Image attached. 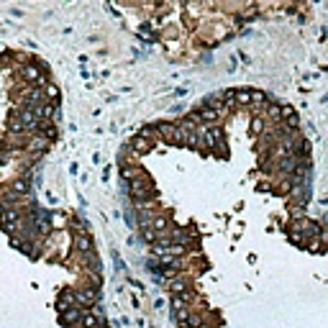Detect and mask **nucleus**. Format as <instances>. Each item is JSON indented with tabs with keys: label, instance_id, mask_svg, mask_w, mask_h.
<instances>
[{
	"label": "nucleus",
	"instance_id": "14",
	"mask_svg": "<svg viewBox=\"0 0 328 328\" xmlns=\"http://www.w3.org/2000/svg\"><path fill=\"white\" fill-rule=\"evenodd\" d=\"M287 239L293 241L295 246H303V244L308 241V239H305V233H303V229H297L295 223H290V226H287Z\"/></svg>",
	"mask_w": 328,
	"mask_h": 328
},
{
	"label": "nucleus",
	"instance_id": "22",
	"mask_svg": "<svg viewBox=\"0 0 328 328\" xmlns=\"http://www.w3.org/2000/svg\"><path fill=\"white\" fill-rule=\"evenodd\" d=\"M185 326H190V328H203V326H205V318L200 315V313H193V315L187 318V323H185Z\"/></svg>",
	"mask_w": 328,
	"mask_h": 328
},
{
	"label": "nucleus",
	"instance_id": "26",
	"mask_svg": "<svg viewBox=\"0 0 328 328\" xmlns=\"http://www.w3.org/2000/svg\"><path fill=\"white\" fill-rule=\"evenodd\" d=\"M100 328H108V326H105V323H103V326H100Z\"/></svg>",
	"mask_w": 328,
	"mask_h": 328
},
{
	"label": "nucleus",
	"instance_id": "21",
	"mask_svg": "<svg viewBox=\"0 0 328 328\" xmlns=\"http://www.w3.org/2000/svg\"><path fill=\"white\" fill-rule=\"evenodd\" d=\"M290 218H293V223L295 221H305V205H293V208H290Z\"/></svg>",
	"mask_w": 328,
	"mask_h": 328
},
{
	"label": "nucleus",
	"instance_id": "6",
	"mask_svg": "<svg viewBox=\"0 0 328 328\" xmlns=\"http://www.w3.org/2000/svg\"><path fill=\"white\" fill-rule=\"evenodd\" d=\"M82 315H85V311L77 305V308H67V311L59 313V321L65 326H75V323H82Z\"/></svg>",
	"mask_w": 328,
	"mask_h": 328
},
{
	"label": "nucleus",
	"instance_id": "3",
	"mask_svg": "<svg viewBox=\"0 0 328 328\" xmlns=\"http://www.w3.org/2000/svg\"><path fill=\"white\" fill-rule=\"evenodd\" d=\"M21 100H23V108H39L47 103V95H44V87L39 85H29L21 93Z\"/></svg>",
	"mask_w": 328,
	"mask_h": 328
},
{
	"label": "nucleus",
	"instance_id": "20",
	"mask_svg": "<svg viewBox=\"0 0 328 328\" xmlns=\"http://www.w3.org/2000/svg\"><path fill=\"white\" fill-rule=\"evenodd\" d=\"M8 187H11L16 195H21V197H23V195H29V182H26V180H16V182H11Z\"/></svg>",
	"mask_w": 328,
	"mask_h": 328
},
{
	"label": "nucleus",
	"instance_id": "23",
	"mask_svg": "<svg viewBox=\"0 0 328 328\" xmlns=\"http://www.w3.org/2000/svg\"><path fill=\"white\" fill-rule=\"evenodd\" d=\"M190 315H193V313H190V308H180V311H175V318H177V323H182V326L187 323V318H190Z\"/></svg>",
	"mask_w": 328,
	"mask_h": 328
},
{
	"label": "nucleus",
	"instance_id": "4",
	"mask_svg": "<svg viewBox=\"0 0 328 328\" xmlns=\"http://www.w3.org/2000/svg\"><path fill=\"white\" fill-rule=\"evenodd\" d=\"M98 297H100L98 287H82L77 293V305H82V311H90V308H95Z\"/></svg>",
	"mask_w": 328,
	"mask_h": 328
},
{
	"label": "nucleus",
	"instance_id": "13",
	"mask_svg": "<svg viewBox=\"0 0 328 328\" xmlns=\"http://www.w3.org/2000/svg\"><path fill=\"white\" fill-rule=\"evenodd\" d=\"M141 239L147 241V244H159V241L164 239V236H162L159 231H154L149 223H144V226H141Z\"/></svg>",
	"mask_w": 328,
	"mask_h": 328
},
{
	"label": "nucleus",
	"instance_id": "10",
	"mask_svg": "<svg viewBox=\"0 0 328 328\" xmlns=\"http://www.w3.org/2000/svg\"><path fill=\"white\" fill-rule=\"evenodd\" d=\"M187 231L182 229V226H172V229L167 231V241H172V244H182V246H187Z\"/></svg>",
	"mask_w": 328,
	"mask_h": 328
},
{
	"label": "nucleus",
	"instance_id": "16",
	"mask_svg": "<svg viewBox=\"0 0 328 328\" xmlns=\"http://www.w3.org/2000/svg\"><path fill=\"white\" fill-rule=\"evenodd\" d=\"M236 105H239V108H249L251 105V90L249 87L236 90Z\"/></svg>",
	"mask_w": 328,
	"mask_h": 328
},
{
	"label": "nucleus",
	"instance_id": "18",
	"mask_svg": "<svg viewBox=\"0 0 328 328\" xmlns=\"http://www.w3.org/2000/svg\"><path fill=\"white\" fill-rule=\"evenodd\" d=\"M267 118L272 123H279L282 121V105L279 103H267Z\"/></svg>",
	"mask_w": 328,
	"mask_h": 328
},
{
	"label": "nucleus",
	"instance_id": "7",
	"mask_svg": "<svg viewBox=\"0 0 328 328\" xmlns=\"http://www.w3.org/2000/svg\"><path fill=\"white\" fill-rule=\"evenodd\" d=\"M36 113H39V118H41V121L51 123L54 118L59 115V105H57V103H49V100H47L44 105H39V108H36Z\"/></svg>",
	"mask_w": 328,
	"mask_h": 328
},
{
	"label": "nucleus",
	"instance_id": "19",
	"mask_svg": "<svg viewBox=\"0 0 328 328\" xmlns=\"http://www.w3.org/2000/svg\"><path fill=\"white\" fill-rule=\"evenodd\" d=\"M44 95H47L49 103H57L59 100V87L54 85V82H47V85H44Z\"/></svg>",
	"mask_w": 328,
	"mask_h": 328
},
{
	"label": "nucleus",
	"instance_id": "11",
	"mask_svg": "<svg viewBox=\"0 0 328 328\" xmlns=\"http://www.w3.org/2000/svg\"><path fill=\"white\" fill-rule=\"evenodd\" d=\"M75 249L85 257V254L93 251V239H90L87 233H75Z\"/></svg>",
	"mask_w": 328,
	"mask_h": 328
},
{
	"label": "nucleus",
	"instance_id": "1",
	"mask_svg": "<svg viewBox=\"0 0 328 328\" xmlns=\"http://www.w3.org/2000/svg\"><path fill=\"white\" fill-rule=\"evenodd\" d=\"M159 129V139L164 144H175V147H185V131H182L180 121H164V123H157Z\"/></svg>",
	"mask_w": 328,
	"mask_h": 328
},
{
	"label": "nucleus",
	"instance_id": "25",
	"mask_svg": "<svg viewBox=\"0 0 328 328\" xmlns=\"http://www.w3.org/2000/svg\"><path fill=\"white\" fill-rule=\"evenodd\" d=\"M251 131H254V133L262 131V118H254V121H251Z\"/></svg>",
	"mask_w": 328,
	"mask_h": 328
},
{
	"label": "nucleus",
	"instance_id": "15",
	"mask_svg": "<svg viewBox=\"0 0 328 328\" xmlns=\"http://www.w3.org/2000/svg\"><path fill=\"white\" fill-rule=\"evenodd\" d=\"M169 293H172V295H185V293H190V290H187V282L182 279V277L169 279Z\"/></svg>",
	"mask_w": 328,
	"mask_h": 328
},
{
	"label": "nucleus",
	"instance_id": "27",
	"mask_svg": "<svg viewBox=\"0 0 328 328\" xmlns=\"http://www.w3.org/2000/svg\"><path fill=\"white\" fill-rule=\"evenodd\" d=\"M182 328H190V326H182Z\"/></svg>",
	"mask_w": 328,
	"mask_h": 328
},
{
	"label": "nucleus",
	"instance_id": "17",
	"mask_svg": "<svg viewBox=\"0 0 328 328\" xmlns=\"http://www.w3.org/2000/svg\"><path fill=\"white\" fill-rule=\"evenodd\" d=\"M82 326H85V328H100V326H103V318H100L98 313L85 311V315H82Z\"/></svg>",
	"mask_w": 328,
	"mask_h": 328
},
{
	"label": "nucleus",
	"instance_id": "24",
	"mask_svg": "<svg viewBox=\"0 0 328 328\" xmlns=\"http://www.w3.org/2000/svg\"><path fill=\"white\" fill-rule=\"evenodd\" d=\"M308 249H311V251H323V239H311V241H308Z\"/></svg>",
	"mask_w": 328,
	"mask_h": 328
},
{
	"label": "nucleus",
	"instance_id": "8",
	"mask_svg": "<svg viewBox=\"0 0 328 328\" xmlns=\"http://www.w3.org/2000/svg\"><path fill=\"white\" fill-rule=\"evenodd\" d=\"M57 308H59V313L67 311V308H77V293L75 290H62V295L57 300Z\"/></svg>",
	"mask_w": 328,
	"mask_h": 328
},
{
	"label": "nucleus",
	"instance_id": "9",
	"mask_svg": "<svg viewBox=\"0 0 328 328\" xmlns=\"http://www.w3.org/2000/svg\"><path fill=\"white\" fill-rule=\"evenodd\" d=\"M144 175H147V172H144L141 167H136V164H121V180L123 182H133V180H139Z\"/></svg>",
	"mask_w": 328,
	"mask_h": 328
},
{
	"label": "nucleus",
	"instance_id": "2",
	"mask_svg": "<svg viewBox=\"0 0 328 328\" xmlns=\"http://www.w3.org/2000/svg\"><path fill=\"white\" fill-rule=\"evenodd\" d=\"M16 115H18V123H21V129L26 133H29V131L31 133H39L41 118H39V113H36V108H18Z\"/></svg>",
	"mask_w": 328,
	"mask_h": 328
},
{
	"label": "nucleus",
	"instance_id": "5",
	"mask_svg": "<svg viewBox=\"0 0 328 328\" xmlns=\"http://www.w3.org/2000/svg\"><path fill=\"white\" fill-rule=\"evenodd\" d=\"M47 149H49V139H44L41 133H33L31 139L26 141V151H29V154H31L33 159L39 157V154H44Z\"/></svg>",
	"mask_w": 328,
	"mask_h": 328
},
{
	"label": "nucleus",
	"instance_id": "12",
	"mask_svg": "<svg viewBox=\"0 0 328 328\" xmlns=\"http://www.w3.org/2000/svg\"><path fill=\"white\" fill-rule=\"evenodd\" d=\"M129 149H131L133 154H139V157H141V154H149V151L154 149V144H151V141H147V139H141V136H136V139L129 144Z\"/></svg>",
	"mask_w": 328,
	"mask_h": 328
}]
</instances>
